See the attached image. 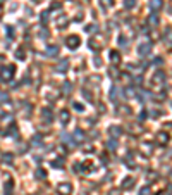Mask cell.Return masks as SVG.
<instances>
[{"label":"cell","mask_w":172,"mask_h":195,"mask_svg":"<svg viewBox=\"0 0 172 195\" xmlns=\"http://www.w3.org/2000/svg\"><path fill=\"white\" fill-rule=\"evenodd\" d=\"M65 43H67V47H69V48H78V47H79V36L71 35V36H67V38H65Z\"/></svg>","instance_id":"6da1fadb"},{"label":"cell","mask_w":172,"mask_h":195,"mask_svg":"<svg viewBox=\"0 0 172 195\" xmlns=\"http://www.w3.org/2000/svg\"><path fill=\"white\" fill-rule=\"evenodd\" d=\"M57 192L60 195H71L72 194V185L71 183H62V185L57 187Z\"/></svg>","instance_id":"7a4b0ae2"},{"label":"cell","mask_w":172,"mask_h":195,"mask_svg":"<svg viewBox=\"0 0 172 195\" xmlns=\"http://www.w3.org/2000/svg\"><path fill=\"white\" fill-rule=\"evenodd\" d=\"M12 76H14V66H9V69L5 67V69L2 71V74H0V78H2L3 81H9V79H12Z\"/></svg>","instance_id":"3957f363"},{"label":"cell","mask_w":172,"mask_h":195,"mask_svg":"<svg viewBox=\"0 0 172 195\" xmlns=\"http://www.w3.org/2000/svg\"><path fill=\"white\" fill-rule=\"evenodd\" d=\"M138 52H140V55H150V52H152V43H143V45H140Z\"/></svg>","instance_id":"277c9868"},{"label":"cell","mask_w":172,"mask_h":195,"mask_svg":"<svg viewBox=\"0 0 172 195\" xmlns=\"http://www.w3.org/2000/svg\"><path fill=\"white\" fill-rule=\"evenodd\" d=\"M146 22H148V26H152V28H159V22H160V19H159V16L152 14V16H148Z\"/></svg>","instance_id":"5b68a950"},{"label":"cell","mask_w":172,"mask_h":195,"mask_svg":"<svg viewBox=\"0 0 172 195\" xmlns=\"http://www.w3.org/2000/svg\"><path fill=\"white\" fill-rule=\"evenodd\" d=\"M157 140H159L162 145H165V143L169 142V133H167V131H159V135H157Z\"/></svg>","instance_id":"8992f818"},{"label":"cell","mask_w":172,"mask_h":195,"mask_svg":"<svg viewBox=\"0 0 172 195\" xmlns=\"http://www.w3.org/2000/svg\"><path fill=\"white\" fill-rule=\"evenodd\" d=\"M67 67H69V60H67V59H64L62 62H59L57 71H59V73H65V71H67Z\"/></svg>","instance_id":"52a82bcc"},{"label":"cell","mask_w":172,"mask_h":195,"mask_svg":"<svg viewBox=\"0 0 172 195\" xmlns=\"http://www.w3.org/2000/svg\"><path fill=\"white\" fill-rule=\"evenodd\" d=\"M133 187H134V180H133V178H126L124 183H122V188H124V190H129V188H133Z\"/></svg>","instance_id":"ba28073f"},{"label":"cell","mask_w":172,"mask_h":195,"mask_svg":"<svg viewBox=\"0 0 172 195\" xmlns=\"http://www.w3.org/2000/svg\"><path fill=\"white\" fill-rule=\"evenodd\" d=\"M57 54H59V47L53 45V47H48V48H47V55H48V57H55Z\"/></svg>","instance_id":"9c48e42d"},{"label":"cell","mask_w":172,"mask_h":195,"mask_svg":"<svg viewBox=\"0 0 172 195\" xmlns=\"http://www.w3.org/2000/svg\"><path fill=\"white\" fill-rule=\"evenodd\" d=\"M162 7V0H150V9L152 10H159Z\"/></svg>","instance_id":"30bf717a"},{"label":"cell","mask_w":172,"mask_h":195,"mask_svg":"<svg viewBox=\"0 0 172 195\" xmlns=\"http://www.w3.org/2000/svg\"><path fill=\"white\" fill-rule=\"evenodd\" d=\"M3 190H5V195H12V190H14V183L9 180L7 183H5V187H3Z\"/></svg>","instance_id":"8fae6325"},{"label":"cell","mask_w":172,"mask_h":195,"mask_svg":"<svg viewBox=\"0 0 172 195\" xmlns=\"http://www.w3.org/2000/svg\"><path fill=\"white\" fill-rule=\"evenodd\" d=\"M69 119H71L69 112H67V111H62V112H60V121H62V124H67Z\"/></svg>","instance_id":"7c38bea8"},{"label":"cell","mask_w":172,"mask_h":195,"mask_svg":"<svg viewBox=\"0 0 172 195\" xmlns=\"http://www.w3.org/2000/svg\"><path fill=\"white\" fill-rule=\"evenodd\" d=\"M110 135H112V137H121V135H122V128L112 126V128H110Z\"/></svg>","instance_id":"4fadbf2b"},{"label":"cell","mask_w":172,"mask_h":195,"mask_svg":"<svg viewBox=\"0 0 172 195\" xmlns=\"http://www.w3.org/2000/svg\"><path fill=\"white\" fill-rule=\"evenodd\" d=\"M110 59H112V62H114V64H115V62H117V64L121 62V55H119L115 50H112V52H110Z\"/></svg>","instance_id":"5bb4252c"},{"label":"cell","mask_w":172,"mask_h":195,"mask_svg":"<svg viewBox=\"0 0 172 195\" xmlns=\"http://www.w3.org/2000/svg\"><path fill=\"white\" fill-rule=\"evenodd\" d=\"M74 138H78V142H83V138H84V133H83L81 130H76V131H74Z\"/></svg>","instance_id":"9a60e30c"},{"label":"cell","mask_w":172,"mask_h":195,"mask_svg":"<svg viewBox=\"0 0 172 195\" xmlns=\"http://www.w3.org/2000/svg\"><path fill=\"white\" fill-rule=\"evenodd\" d=\"M164 79H165V74H164L162 71L155 74V81H159V83H164Z\"/></svg>","instance_id":"2e32d148"},{"label":"cell","mask_w":172,"mask_h":195,"mask_svg":"<svg viewBox=\"0 0 172 195\" xmlns=\"http://www.w3.org/2000/svg\"><path fill=\"white\" fill-rule=\"evenodd\" d=\"M43 118H45V121H48V123H50V121L53 119V116H52V112H50V111H47V109L43 111Z\"/></svg>","instance_id":"e0dca14e"},{"label":"cell","mask_w":172,"mask_h":195,"mask_svg":"<svg viewBox=\"0 0 172 195\" xmlns=\"http://www.w3.org/2000/svg\"><path fill=\"white\" fill-rule=\"evenodd\" d=\"M107 147H109V149H115V147H117V143H115V140H110V142L107 143Z\"/></svg>","instance_id":"ac0fdd59"},{"label":"cell","mask_w":172,"mask_h":195,"mask_svg":"<svg viewBox=\"0 0 172 195\" xmlns=\"http://www.w3.org/2000/svg\"><path fill=\"white\" fill-rule=\"evenodd\" d=\"M62 164H64V159H57V161H53V164H52V166H55V168H57V166H62Z\"/></svg>","instance_id":"d6986e66"},{"label":"cell","mask_w":172,"mask_h":195,"mask_svg":"<svg viewBox=\"0 0 172 195\" xmlns=\"http://www.w3.org/2000/svg\"><path fill=\"white\" fill-rule=\"evenodd\" d=\"M34 175H36L38 178H45V171H43V169H38V171H36Z\"/></svg>","instance_id":"ffe728a7"},{"label":"cell","mask_w":172,"mask_h":195,"mask_svg":"<svg viewBox=\"0 0 172 195\" xmlns=\"http://www.w3.org/2000/svg\"><path fill=\"white\" fill-rule=\"evenodd\" d=\"M140 195H150V187H146V188H141Z\"/></svg>","instance_id":"44dd1931"},{"label":"cell","mask_w":172,"mask_h":195,"mask_svg":"<svg viewBox=\"0 0 172 195\" xmlns=\"http://www.w3.org/2000/svg\"><path fill=\"white\" fill-rule=\"evenodd\" d=\"M5 100H7V93L0 92V102H5Z\"/></svg>","instance_id":"7402d4cb"},{"label":"cell","mask_w":172,"mask_h":195,"mask_svg":"<svg viewBox=\"0 0 172 195\" xmlns=\"http://www.w3.org/2000/svg\"><path fill=\"white\" fill-rule=\"evenodd\" d=\"M126 7H134V0H126Z\"/></svg>","instance_id":"603a6c76"},{"label":"cell","mask_w":172,"mask_h":195,"mask_svg":"<svg viewBox=\"0 0 172 195\" xmlns=\"http://www.w3.org/2000/svg\"><path fill=\"white\" fill-rule=\"evenodd\" d=\"M47 19H48V12H43V14H41V21L47 22Z\"/></svg>","instance_id":"cb8c5ba5"},{"label":"cell","mask_w":172,"mask_h":195,"mask_svg":"<svg viewBox=\"0 0 172 195\" xmlns=\"http://www.w3.org/2000/svg\"><path fill=\"white\" fill-rule=\"evenodd\" d=\"M17 59H21V60L24 59V52H22V50H19V52H17Z\"/></svg>","instance_id":"d4e9b609"},{"label":"cell","mask_w":172,"mask_h":195,"mask_svg":"<svg viewBox=\"0 0 172 195\" xmlns=\"http://www.w3.org/2000/svg\"><path fill=\"white\" fill-rule=\"evenodd\" d=\"M74 107H76L78 111H83V105H81V104H74Z\"/></svg>","instance_id":"484cf974"},{"label":"cell","mask_w":172,"mask_h":195,"mask_svg":"<svg viewBox=\"0 0 172 195\" xmlns=\"http://www.w3.org/2000/svg\"><path fill=\"white\" fill-rule=\"evenodd\" d=\"M110 195H119V194H117L115 190H112V192H110Z\"/></svg>","instance_id":"4316f807"},{"label":"cell","mask_w":172,"mask_h":195,"mask_svg":"<svg viewBox=\"0 0 172 195\" xmlns=\"http://www.w3.org/2000/svg\"><path fill=\"white\" fill-rule=\"evenodd\" d=\"M160 195H167V194H160Z\"/></svg>","instance_id":"83f0119b"}]
</instances>
